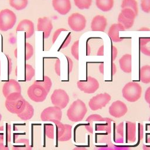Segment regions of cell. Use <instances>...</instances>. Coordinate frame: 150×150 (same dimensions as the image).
Instances as JSON below:
<instances>
[{
	"instance_id": "cell-1",
	"label": "cell",
	"mask_w": 150,
	"mask_h": 150,
	"mask_svg": "<svg viewBox=\"0 0 150 150\" xmlns=\"http://www.w3.org/2000/svg\"><path fill=\"white\" fill-rule=\"evenodd\" d=\"M86 121L87 123L84 125V127L91 134L93 132V128L96 131H104L107 134H110L111 131V122L113 120L110 118L93 114L90 115Z\"/></svg>"
},
{
	"instance_id": "cell-2",
	"label": "cell",
	"mask_w": 150,
	"mask_h": 150,
	"mask_svg": "<svg viewBox=\"0 0 150 150\" xmlns=\"http://www.w3.org/2000/svg\"><path fill=\"white\" fill-rule=\"evenodd\" d=\"M116 133L124 139L125 137L127 142L134 143L137 139V125L135 122L129 121H123L116 127Z\"/></svg>"
},
{
	"instance_id": "cell-3",
	"label": "cell",
	"mask_w": 150,
	"mask_h": 150,
	"mask_svg": "<svg viewBox=\"0 0 150 150\" xmlns=\"http://www.w3.org/2000/svg\"><path fill=\"white\" fill-rule=\"evenodd\" d=\"M87 112V108L84 102L80 99H77L69 106L66 115L71 121L79 122L82 121Z\"/></svg>"
},
{
	"instance_id": "cell-4",
	"label": "cell",
	"mask_w": 150,
	"mask_h": 150,
	"mask_svg": "<svg viewBox=\"0 0 150 150\" xmlns=\"http://www.w3.org/2000/svg\"><path fill=\"white\" fill-rule=\"evenodd\" d=\"M26 101L21 93H14L6 98L5 105L9 112L17 115L24 109Z\"/></svg>"
},
{
	"instance_id": "cell-5",
	"label": "cell",
	"mask_w": 150,
	"mask_h": 150,
	"mask_svg": "<svg viewBox=\"0 0 150 150\" xmlns=\"http://www.w3.org/2000/svg\"><path fill=\"white\" fill-rule=\"evenodd\" d=\"M142 94V87L139 84L135 81L127 83L122 89V97L129 102L138 101Z\"/></svg>"
},
{
	"instance_id": "cell-6",
	"label": "cell",
	"mask_w": 150,
	"mask_h": 150,
	"mask_svg": "<svg viewBox=\"0 0 150 150\" xmlns=\"http://www.w3.org/2000/svg\"><path fill=\"white\" fill-rule=\"evenodd\" d=\"M16 15L12 10L6 8L0 11V30L6 32L12 29L16 22Z\"/></svg>"
},
{
	"instance_id": "cell-7",
	"label": "cell",
	"mask_w": 150,
	"mask_h": 150,
	"mask_svg": "<svg viewBox=\"0 0 150 150\" xmlns=\"http://www.w3.org/2000/svg\"><path fill=\"white\" fill-rule=\"evenodd\" d=\"M27 94L32 101L36 103H41L46 100L48 93L42 86L33 83L28 87Z\"/></svg>"
},
{
	"instance_id": "cell-8",
	"label": "cell",
	"mask_w": 150,
	"mask_h": 150,
	"mask_svg": "<svg viewBox=\"0 0 150 150\" xmlns=\"http://www.w3.org/2000/svg\"><path fill=\"white\" fill-rule=\"evenodd\" d=\"M50 100L53 106L57 107L61 110L67 105L70 98L67 92L61 88L56 89L50 96Z\"/></svg>"
},
{
	"instance_id": "cell-9",
	"label": "cell",
	"mask_w": 150,
	"mask_h": 150,
	"mask_svg": "<svg viewBox=\"0 0 150 150\" xmlns=\"http://www.w3.org/2000/svg\"><path fill=\"white\" fill-rule=\"evenodd\" d=\"M87 21L84 15L75 12L71 14L67 19V23L70 28L75 32H80L84 30L86 26Z\"/></svg>"
},
{
	"instance_id": "cell-10",
	"label": "cell",
	"mask_w": 150,
	"mask_h": 150,
	"mask_svg": "<svg viewBox=\"0 0 150 150\" xmlns=\"http://www.w3.org/2000/svg\"><path fill=\"white\" fill-rule=\"evenodd\" d=\"M111 97L107 93H100L91 98L88 101V106L93 111L102 109L111 100Z\"/></svg>"
},
{
	"instance_id": "cell-11",
	"label": "cell",
	"mask_w": 150,
	"mask_h": 150,
	"mask_svg": "<svg viewBox=\"0 0 150 150\" xmlns=\"http://www.w3.org/2000/svg\"><path fill=\"white\" fill-rule=\"evenodd\" d=\"M79 89L86 94H93L99 88L98 80L91 76H87L86 80H79L77 82Z\"/></svg>"
},
{
	"instance_id": "cell-12",
	"label": "cell",
	"mask_w": 150,
	"mask_h": 150,
	"mask_svg": "<svg viewBox=\"0 0 150 150\" xmlns=\"http://www.w3.org/2000/svg\"><path fill=\"white\" fill-rule=\"evenodd\" d=\"M135 12L129 8H123L118 16V23L122 25L125 29L132 28L136 17Z\"/></svg>"
},
{
	"instance_id": "cell-13",
	"label": "cell",
	"mask_w": 150,
	"mask_h": 150,
	"mask_svg": "<svg viewBox=\"0 0 150 150\" xmlns=\"http://www.w3.org/2000/svg\"><path fill=\"white\" fill-rule=\"evenodd\" d=\"M62 110L56 106H50L45 108L40 114V119L43 121H50L56 120L61 121Z\"/></svg>"
},
{
	"instance_id": "cell-14",
	"label": "cell",
	"mask_w": 150,
	"mask_h": 150,
	"mask_svg": "<svg viewBox=\"0 0 150 150\" xmlns=\"http://www.w3.org/2000/svg\"><path fill=\"white\" fill-rule=\"evenodd\" d=\"M128 108L126 104L120 100L114 101L108 108V112L113 117L119 118L126 114Z\"/></svg>"
},
{
	"instance_id": "cell-15",
	"label": "cell",
	"mask_w": 150,
	"mask_h": 150,
	"mask_svg": "<svg viewBox=\"0 0 150 150\" xmlns=\"http://www.w3.org/2000/svg\"><path fill=\"white\" fill-rule=\"evenodd\" d=\"M53 29V23L52 21L46 16L39 18L37 23V30L43 32L44 39H47Z\"/></svg>"
},
{
	"instance_id": "cell-16",
	"label": "cell",
	"mask_w": 150,
	"mask_h": 150,
	"mask_svg": "<svg viewBox=\"0 0 150 150\" xmlns=\"http://www.w3.org/2000/svg\"><path fill=\"white\" fill-rule=\"evenodd\" d=\"M16 30L17 32H24L25 38L29 39L33 35L35 32L34 23L28 19H22L18 24Z\"/></svg>"
},
{
	"instance_id": "cell-17",
	"label": "cell",
	"mask_w": 150,
	"mask_h": 150,
	"mask_svg": "<svg viewBox=\"0 0 150 150\" xmlns=\"http://www.w3.org/2000/svg\"><path fill=\"white\" fill-rule=\"evenodd\" d=\"M2 91L4 97L6 98L12 93H21V87L19 83L16 80L9 79L4 83L2 86Z\"/></svg>"
},
{
	"instance_id": "cell-18",
	"label": "cell",
	"mask_w": 150,
	"mask_h": 150,
	"mask_svg": "<svg viewBox=\"0 0 150 150\" xmlns=\"http://www.w3.org/2000/svg\"><path fill=\"white\" fill-rule=\"evenodd\" d=\"M52 5L54 10L61 15L67 14L71 8L70 0H52Z\"/></svg>"
},
{
	"instance_id": "cell-19",
	"label": "cell",
	"mask_w": 150,
	"mask_h": 150,
	"mask_svg": "<svg viewBox=\"0 0 150 150\" xmlns=\"http://www.w3.org/2000/svg\"><path fill=\"white\" fill-rule=\"evenodd\" d=\"M107 25V18L100 15H96L92 19L90 28L92 31L104 32Z\"/></svg>"
},
{
	"instance_id": "cell-20",
	"label": "cell",
	"mask_w": 150,
	"mask_h": 150,
	"mask_svg": "<svg viewBox=\"0 0 150 150\" xmlns=\"http://www.w3.org/2000/svg\"><path fill=\"white\" fill-rule=\"evenodd\" d=\"M125 29L120 23H113L110 27L108 31V35L111 40L115 43L121 42L123 39L120 37L119 32L124 31Z\"/></svg>"
},
{
	"instance_id": "cell-21",
	"label": "cell",
	"mask_w": 150,
	"mask_h": 150,
	"mask_svg": "<svg viewBox=\"0 0 150 150\" xmlns=\"http://www.w3.org/2000/svg\"><path fill=\"white\" fill-rule=\"evenodd\" d=\"M132 56L127 53L121 56L119 59V65L121 70L125 73H130L132 71Z\"/></svg>"
},
{
	"instance_id": "cell-22",
	"label": "cell",
	"mask_w": 150,
	"mask_h": 150,
	"mask_svg": "<svg viewBox=\"0 0 150 150\" xmlns=\"http://www.w3.org/2000/svg\"><path fill=\"white\" fill-rule=\"evenodd\" d=\"M34 115V108L28 102L26 101V104L23 111L19 114H17V116L23 121H28L30 120Z\"/></svg>"
},
{
	"instance_id": "cell-23",
	"label": "cell",
	"mask_w": 150,
	"mask_h": 150,
	"mask_svg": "<svg viewBox=\"0 0 150 150\" xmlns=\"http://www.w3.org/2000/svg\"><path fill=\"white\" fill-rule=\"evenodd\" d=\"M139 80L144 84L150 83V65L146 64L139 69Z\"/></svg>"
},
{
	"instance_id": "cell-24",
	"label": "cell",
	"mask_w": 150,
	"mask_h": 150,
	"mask_svg": "<svg viewBox=\"0 0 150 150\" xmlns=\"http://www.w3.org/2000/svg\"><path fill=\"white\" fill-rule=\"evenodd\" d=\"M114 0H96V5L103 12H108L114 6Z\"/></svg>"
},
{
	"instance_id": "cell-25",
	"label": "cell",
	"mask_w": 150,
	"mask_h": 150,
	"mask_svg": "<svg viewBox=\"0 0 150 150\" xmlns=\"http://www.w3.org/2000/svg\"><path fill=\"white\" fill-rule=\"evenodd\" d=\"M12 150H32V146L28 139L20 138L16 140V144L12 147Z\"/></svg>"
},
{
	"instance_id": "cell-26",
	"label": "cell",
	"mask_w": 150,
	"mask_h": 150,
	"mask_svg": "<svg viewBox=\"0 0 150 150\" xmlns=\"http://www.w3.org/2000/svg\"><path fill=\"white\" fill-rule=\"evenodd\" d=\"M139 46L140 52L144 55L150 57V38H140Z\"/></svg>"
},
{
	"instance_id": "cell-27",
	"label": "cell",
	"mask_w": 150,
	"mask_h": 150,
	"mask_svg": "<svg viewBox=\"0 0 150 150\" xmlns=\"http://www.w3.org/2000/svg\"><path fill=\"white\" fill-rule=\"evenodd\" d=\"M121 7L123 8H129L131 9L135 13L136 16L138 14V2L136 0H122Z\"/></svg>"
},
{
	"instance_id": "cell-28",
	"label": "cell",
	"mask_w": 150,
	"mask_h": 150,
	"mask_svg": "<svg viewBox=\"0 0 150 150\" xmlns=\"http://www.w3.org/2000/svg\"><path fill=\"white\" fill-rule=\"evenodd\" d=\"M9 5L16 11H22L26 8L28 0H9Z\"/></svg>"
},
{
	"instance_id": "cell-29",
	"label": "cell",
	"mask_w": 150,
	"mask_h": 150,
	"mask_svg": "<svg viewBox=\"0 0 150 150\" xmlns=\"http://www.w3.org/2000/svg\"><path fill=\"white\" fill-rule=\"evenodd\" d=\"M54 124V123H53ZM57 128L56 125L54 124H45V133L46 136L49 139H54L56 137Z\"/></svg>"
},
{
	"instance_id": "cell-30",
	"label": "cell",
	"mask_w": 150,
	"mask_h": 150,
	"mask_svg": "<svg viewBox=\"0 0 150 150\" xmlns=\"http://www.w3.org/2000/svg\"><path fill=\"white\" fill-rule=\"evenodd\" d=\"M34 83L42 86L47 93H49L52 86V81L50 78L47 76H44L42 80H36Z\"/></svg>"
},
{
	"instance_id": "cell-31",
	"label": "cell",
	"mask_w": 150,
	"mask_h": 150,
	"mask_svg": "<svg viewBox=\"0 0 150 150\" xmlns=\"http://www.w3.org/2000/svg\"><path fill=\"white\" fill-rule=\"evenodd\" d=\"M72 126L70 124H64V130L62 137L57 140L60 142H66L71 138Z\"/></svg>"
},
{
	"instance_id": "cell-32",
	"label": "cell",
	"mask_w": 150,
	"mask_h": 150,
	"mask_svg": "<svg viewBox=\"0 0 150 150\" xmlns=\"http://www.w3.org/2000/svg\"><path fill=\"white\" fill-rule=\"evenodd\" d=\"M35 75V70L33 66L29 64L25 66V80L26 81H30Z\"/></svg>"
},
{
	"instance_id": "cell-33",
	"label": "cell",
	"mask_w": 150,
	"mask_h": 150,
	"mask_svg": "<svg viewBox=\"0 0 150 150\" xmlns=\"http://www.w3.org/2000/svg\"><path fill=\"white\" fill-rule=\"evenodd\" d=\"M75 6L81 10L88 9L92 4V0H73Z\"/></svg>"
},
{
	"instance_id": "cell-34",
	"label": "cell",
	"mask_w": 150,
	"mask_h": 150,
	"mask_svg": "<svg viewBox=\"0 0 150 150\" xmlns=\"http://www.w3.org/2000/svg\"><path fill=\"white\" fill-rule=\"evenodd\" d=\"M34 49L33 46L29 42L25 43V60H29L33 55Z\"/></svg>"
},
{
	"instance_id": "cell-35",
	"label": "cell",
	"mask_w": 150,
	"mask_h": 150,
	"mask_svg": "<svg viewBox=\"0 0 150 150\" xmlns=\"http://www.w3.org/2000/svg\"><path fill=\"white\" fill-rule=\"evenodd\" d=\"M52 122L53 123H54L56 126V128H57L56 138H57V139H58L59 138H60L62 137V135L64 132V124L60 122V121H58V120H56L52 121Z\"/></svg>"
},
{
	"instance_id": "cell-36",
	"label": "cell",
	"mask_w": 150,
	"mask_h": 150,
	"mask_svg": "<svg viewBox=\"0 0 150 150\" xmlns=\"http://www.w3.org/2000/svg\"><path fill=\"white\" fill-rule=\"evenodd\" d=\"M79 40H76L71 47V54L77 60H79Z\"/></svg>"
},
{
	"instance_id": "cell-37",
	"label": "cell",
	"mask_w": 150,
	"mask_h": 150,
	"mask_svg": "<svg viewBox=\"0 0 150 150\" xmlns=\"http://www.w3.org/2000/svg\"><path fill=\"white\" fill-rule=\"evenodd\" d=\"M140 6L142 11L145 13L150 12V0H141Z\"/></svg>"
},
{
	"instance_id": "cell-38",
	"label": "cell",
	"mask_w": 150,
	"mask_h": 150,
	"mask_svg": "<svg viewBox=\"0 0 150 150\" xmlns=\"http://www.w3.org/2000/svg\"><path fill=\"white\" fill-rule=\"evenodd\" d=\"M67 30L65 28H58L57 29H56L53 34V36H52V43L54 44L55 43V42L56 41V40L57 39L59 36L60 35V34L62 32H64V31H67Z\"/></svg>"
},
{
	"instance_id": "cell-39",
	"label": "cell",
	"mask_w": 150,
	"mask_h": 150,
	"mask_svg": "<svg viewBox=\"0 0 150 150\" xmlns=\"http://www.w3.org/2000/svg\"><path fill=\"white\" fill-rule=\"evenodd\" d=\"M71 40V33H69L66 38V39L64 40V41L63 42L62 44L61 45L60 49H64L66 48L70 43Z\"/></svg>"
},
{
	"instance_id": "cell-40",
	"label": "cell",
	"mask_w": 150,
	"mask_h": 150,
	"mask_svg": "<svg viewBox=\"0 0 150 150\" xmlns=\"http://www.w3.org/2000/svg\"><path fill=\"white\" fill-rule=\"evenodd\" d=\"M54 71L58 76H60V60L59 59H56L54 63Z\"/></svg>"
},
{
	"instance_id": "cell-41",
	"label": "cell",
	"mask_w": 150,
	"mask_h": 150,
	"mask_svg": "<svg viewBox=\"0 0 150 150\" xmlns=\"http://www.w3.org/2000/svg\"><path fill=\"white\" fill-rule=\"evenodd\" d=\"M138 137L139 141L142 139L144 137V126L140 123L138 125Z\"/></svg>"
},
{
	"instance_id": "cell-42",
	"label": "cell",
	"mask_w": 150,
	"mask_h": 150,
	"mask_svg": "<svg viewBox=\"0 0 150 150\" xmlns=\"http://www.w3.org/2000/svg\"><path fill=\"white\" fill-rule=\"evenodd\" d=\"M117 54H118V50H117V47L115 46L112 45L111 46V52L112 62H113V61H114L116 59Z\"/></svg>"
},
{
	"instance_id": "cell-43",
	"label": "cell",
	"mask_w": 150,
	"mask_h": 150,
	"mask_svg": "<svg viewBox=\"0 0 150 150\" xmlns=\"http://www.w3.org/2000/svg\"><path fill=\"white\" fill-rule=\"evenodd\" d=\"M67 60V63H68V73H70L72 71L73 68V62L72 59L68 57L67 56H66Z\"/></svg>"
},
{
	"instance_id": "cell-44",
	"label": "cell",
	"mask_w": 150,
	"mask_h": 150,
	"mask_svg": "<svg viewBox=\"0 0 150 150\" xmlns=\"http://www.w3.org/2000/svg\"><path fill=\"white\" fill-rule=\"evenodd\" d=\"M145 100L147 103L150 104V86L148 87L145 92Z\"/></svg>"
},
{
	"instance_id": "cell-45",
	"label": "cell",
	"mask_w": 150,
	"mask_h": 150,
	"mask_svg": "<svg viewBox=\"0 0 150 150\" xmlns=\"http://www.w3.org/2000/svg\"><path fill=\"white\" fill-rule=\"evenodd\" d=\"M7 59H8V74L9 75L12 71V62L11 57H9L8 56H7Z\"/></svg>"
},
{
	"instance_id": "cell-46",
	"label": "cell",
	"mask_w": 150,
	"mask_h": 150,
	"mask_svg": "<svg viewBox=\"0 0 150 150\" xmlns=\"http://www.w3.org/2000/svg\"><path fill=\"white\" fill-rule=\"evenodd\" d=\"M146 144H144L142 146L143 150H150V137H148L146 139Z\"/></svg>"
},
{
	"instance_id": "cell-47",
	"label": "cell",
	"mask_w": 150,
	"mask_h": 150,
	"mask_svg": "<svg viewBox=\"0 0 150 150\" xmlns=\"http://www.w3.org/2000/svg\"><path fill=\"white\" fill-rule=\"evenodd\" d=\"M97 56H103L104 55V45H102L100 46L97 50Z\"/></svg>"
},
{
	"instance_id": "cell-48",
	"label": "cell",
	"mask_w": 150,
	"mask_h": 150,
	"mask_svg": "<svg viewBox=\"0 0 150 150\" xmlns=\"http://www.w3.org/2000/svg\"><path fill=\"white\" fill-rule=\"evenodd\" d=\"M111 75L114 76L117 72V66H116V64L113 62L111 63Z\"/></svg>"
},
{
	"instance_id": "cell-49",
	"label": "cell",
	"mask_w": 150,
	"mask_h": 150,
	"mask_svg": "<svg viewBox=\"0 0 150 150\" xmlns=\"http://www.w3.org/2000/svg\"><path fill=\"white\" fill-rule=\"evenodd\" d=\"M98 70L100 73L104 74V63H101L98 66Z\"/></svg>"
},
{
	"instance_id": "cell-50",
	"label": "cell",
	"mask_w": 150,
	"mask_h": 150,
	"mask_svg": "<svg viewBox=\"0 0 150 150\" xmlns=\"http://www.w3.org/2000/svg\"><path fill=\"white\" fill-rule=\"evenodd\" d=\"M72 150H88V149L83 146H76Z\"/></svg>"
},
{
	"instance_id": "cell-51",
	"label": "cell",
	"mask_w": 150,
	"mask_h": 150,
	"mask_svg": "<svg viewBox=\"0 0 150 150\" xmlns=\"http://www.w3.org/2000/svg\"><path fill=\"white\" fill-rule=\"evenodd\" d=\"M0 150H9V148L4 144H0Z\"/></svg>"
},
{
	"instance_id": "cell-52",
	"label": "cell",
	"mask_w": 150,
	"mask_h": 150,
	"mask_svg": "<svg viewBox=\"0 0 150 150\" xmlns=\"http://www.w3.org/2000/svg\"><path fill=\"white\" fill-rule=\"evenodd\" d=\"M4 134L3 132H0V144H4Z\"/></svg>"
},
{
	"instance_id": "cell-53",
	"label": "cell",
	"mask_w": 150,
	"mask_h": 150,
	"mask_svg": "<svg viewBox=\"0 0 150 150\" xmlns=\"http://www.w3.org/2000/svg\"><path fill=\"white\" fill-rule=\"evenodd\" d=\"M86 51H87V53H86V54L87 56H89L90 54V52H91V47L90 46V45L87 43V47H86Z\"/></svg>"
},
{
	"instance_id": "cell-54",
	"label": "cell",
	"mask_w": 150,
	"mask_h": 150,
	"mask_svg": "<svg viewBox=\"0 0 150 150\" xmlns=\"http://www.w3.org/2000/svg\"><path fill=\"white\" fill-rule=\"evenodd\" d=\"M139 31H150V28H149L148 27H145V26L141 27L139 28Z\"/></svg>"
},
{
	"instance_id": "cell-55",
	"label": "cell",
	"mask_w": 150,
	"mask_h": 150,
	"mask_svg": "<svg viewBox=\"0 0 150 150\" xmlns=\"http://www.w3.org/2000/svg\"><path fill=\"white\" fill-rule=\"evenodd\" d=\"M14 55H15V57L16 58L17 57V49L16 48L14 50Z\"/></svg>"
},
{
	"instance_id": "cell-56",
	"label": "cell",
	"mask_w": 150,
	"mask_h": 150,
	"mask_svg": "<svg viewBox=\"0 0 150 150\" xmlns=\"http://www.w3.org/2000/svg\"><path fill=\"white\" fill-rule=\"evenodd\" d=\"M149 121L150 122V117H149ZM148 127H149V130H150V124H148Z\"/></svg>"
},
{
	"instance_id": "cell-57",
	"label": "cell",
	"mask_w": 150,
	"mask_h": 150,
	"mask_svg": "<svg viewBox=\"0 0 150 150\" xmlns=\"http://www.w3.org/2000/svg\"><path fill=\"white\" fill-rule=\"evenodd\" d=\"M1 120H2V115H1V114L0 113V122H1Z\"/></svg>"
},
{
	"instance_id": "cell-58",
	"label": "cell",
	"mask_w": 150,
	"mask_h": 150,
	"mask_svg": "<svg viewBox=\"0 0 150 150\" xmlns=\"http://www.w3.org/2000/svg\"><path fill=\"white\" fill-rule=\"evenodd\" d=\"M0 75H1V60H0Z\"/></svg>"
},
{
	"instance_id": "cell-59",
	"label": "cell",
	"mask_w": 150,
	"mask_h": 150,
	"mask_svg": "<svg viewBox=\"0 0 150 150\" xmlns=\"http://www.w3.org/2000/svg\"><path fill=\"white\" fill-rule=\"evenodd\" d=\"M149 108H150V104H149Z\"/></svg>"
}]
</instances>
